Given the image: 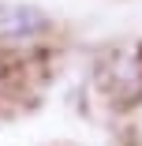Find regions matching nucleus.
<instances>
[{"instance_id":"f257e3e1","label":"nucleus","mask_w":142,"mask_h":146,"mask_svg":"<svg viewBox=\"0 0 142 146\" xmlns=\"http://www.w3.org/2000/svg\"><path fill=\"white\" fill-rule=\"evenodd\" d=\"M45 15L38 8H0V38L8 41H26L45 30Z\"/></svg>"}]
</instances>
